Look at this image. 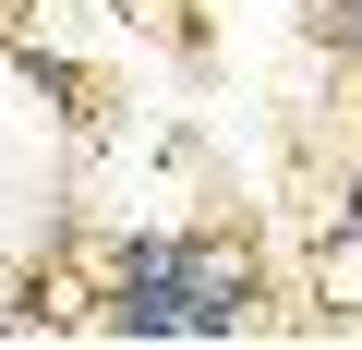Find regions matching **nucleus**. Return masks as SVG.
<instances>
[{"mask_svg":"<svg viewBox=\"0 0 362 350\" xmlns=\"http://www.w3.org/2000/svg\"><path fill=\"white\" fill-rule=\"evenodd\" d=\"M13 61H25V85H37V97H49V109H73V97H85V73H73V61H61V49H37V37H25V49H13Z\"/></svg>","mask_w":362,"mask_h":350,"instance_id":"7ed1b4c3","label":"nucleus"},{"mask_svg":"<svg viewBox=\"0 0 362 350\" xmlns=\"http://www.w3.org/2000/svg\"><path fill=\"white\" fill-rule=\"evenodd\" d=\"M194 230H133L109 266V338H181V290H194Z\"/></svg>","mask_w":362,"mask_h":350,"instance_id":"f257e3e1","label":"nucleus"},{"mask_svg":"<svg viewBox=\"0 0 362 350\" xmlns=\"http://www.w3.org/2000/svg\"><path fill=\"white\" fill-rule=\"evenodd\" d=\"M326 242H338V254H362V169L338 182V218H326Z\"/></svg>","mask_w":362,"mask_h":350,"instance_id":"20e7f679","label":"nucleus"},{"mask_svg":"<svg viewBox=\"0 0 362 350\" xmlns=\"http://www.w3.org/2000/svg\"><path fill=\"white\" fill-rule=\"evenodd\" d=\"M254 302H266L254 254L206 242V254H194V290H181V338H242V326H254Z\"/></svg>","mask_w":362,"mask_h":350,"instance_id":"f03ea898","label":"nucleus"},{"mask_svg":"<svg viewBox=\"0 0 362 350\" xmlns=\"http://www.w3.org/2000/svg\"><path fill=\"white\" fill-rule=\"evenodd\" d=\"M13 326H37V314H25V302H13V290H0V338H13Z\"/></svg>","mask_w":362,"mask_h":350,"instance_id":"39448f33","label":"nucleus"}]
</instances>
